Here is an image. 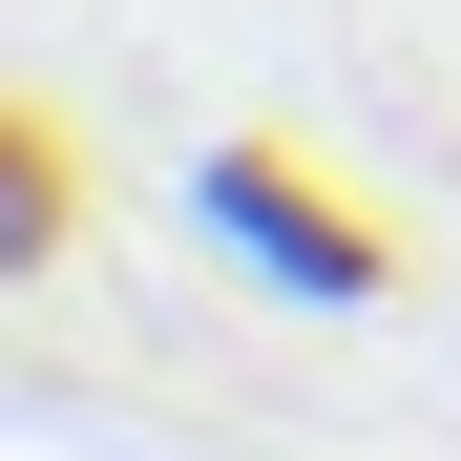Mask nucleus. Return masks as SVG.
Segmentation results:
<instances>
[{
	"label": "nucleus",
	"instance_id": "f257e3e1",
	"mask_svg": "<svg viewBox=\"0 0 461 461\" xmlns=\"http://www.w3.org/2000/svg\"><path fill=\"white\" fill-rule=\"evenodd\" d=\"M189 230L252 294H294V315H377V294H399V230H377L357 189H315L294 147H189Z\"/></svg>",
	"mask_w": 461,
	"mask_h": 461
},
{
	"label": "nucleus",
	"instance_id": "f03ea898",
	"mask_svg": "<svg viewBox=\"0 0 461 461\" xmlns=\"http://www.w3.org/2000/svg\"><path fill=\"white\" fill-rule=\"evenodd\" d=\"M63 230H85V147H63V105L0 126V273H63Z\"/></svg>",
	"mask_w": 461,
	"mask_h": 461
}]
</instances>
